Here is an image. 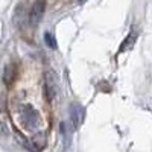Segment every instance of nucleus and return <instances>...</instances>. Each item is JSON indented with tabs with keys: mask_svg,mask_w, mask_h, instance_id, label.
<instances>
[{
	"mask_svg": "<svg viewBox=\"0 0 152 152\" xmlns=\"http://www.w3.org/2000/svg\"><path fill=\"white\" fill-rule=\"evenodd\" d=\"M17 117L18 123L24 132L34 134V132H40L43 129V119L34 105L31 104H20L17 108Z\"/></svg>",
	"mask_w": 152,
	"mask_h": 152,
	"instance_id": "nucleus-1",
	"label": "nucleus"
},
{
	"mask_svg": "<svg viewBox=\"0 0 152 152\" xmlns=\"http://www.w3.org/2000/svg\"><path fill=\"white\" fill-rule=\"evenodd\" d=\"M58 93V78L53 72H47L46 73V82H44V94L47 100L55 99Z\"/></svg>",
	"mask_w": 152,
	"mask_h": 152,
	"instance_id": "nucleus-2",
	"label": "nucleus"
},
{
	"mask_svg": "<svg viewBox=\"0 0 152 152\" xmlns=\"http://www.w3.org/2000/svg\"><path fill=\"white\" fill-rule=\"evenodd\" d=\"M44 11H46V0H37L34 3V6L31 8V12H29V23L31 26H37L38 23L41 21L43 15H44Z\"/></svg>",
	"mask_w": 152,
	"mask_h": 152,
	"instance_id": "nucleus-3",
	"label": "nucleus"
},
{
	"mask_svg": "<svg viewBox=\"0 0 152 152\" xmlns=\"http://www.w3.org/2000/svg\"><path fill=\"white\" fill-rule=\"evenodd\" d=\"M135 40H137V35L132 32V34H129L128 37H126V40L122 43V46H120V52H125L126 49H129V47H132V44L135 43Z\"/></svg>",
	"mask_w": 152,
	"mask_h": 152,
	"instance_id": "nucleus-4",
	"label": "nucleus"
},
{
	"mask_svg": "<svg viewBox=\"0 0 152 152\" xmlns=\"http://www.w3.org/2000/svg\"><path fill=\"white\" fill-rule=\"evenodd\" d=\"M14 76H15V69H14V66L12 64H9V66H6V69H5V82L6 84H11V81L14 79Z\"/></svg>",
	"mask_w": 152,
	"mask_h": 152,
	"instance_id": "nucleus-5",
	"label": "nucleus"
},
{
	"mask_svg": "<svg viewBox=\"0 0 152 152\" xmlns=\"http://www.w3.org/2000/svg\"><path fill=\"white\" fill-rule=\"evenodd\" d=\"M44 38H46V44H47L50 49H56V41H55V38H53L52 34L46 32V34H44Z\"/></svg>",
	"mask_w": 152,
	"mask_h": 152,
	"instance_id": "nucleus-6",
	"label": "nucleus"
},
{
	"mask_svg": "<svg viewBox=\"0 0 152 152\" xmlns=\"http://www.w3.org/2000/svg\"><path fill=\"white\" fill-rule=\"evenodd\" d=\"M79 2H81V3H84V2H85V0H79Z\"/></svg>",
	"mask_w": 152,
	"mask_h": 152,
	"instance_id": "nucleus-7",
	"label": "nucleus"
}]
</instances>
